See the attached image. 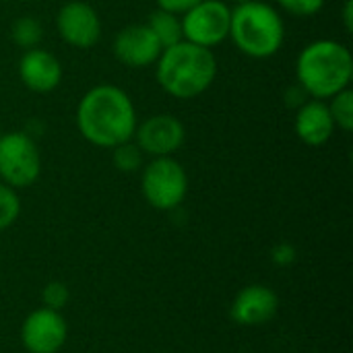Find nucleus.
<instances>
[{"label": "nucleus", "mask_w": 353, "mask_h": 353, "mask_svg": "<svg viewBox=\"0 0 353 353\" xmlns=\"http://www.w3.org/2000/svg\"><path fill=\"white\" fill-rule=\"evenodd\" d=\"M331 118L335 122V128L341 132H352L353 130V91L352 87L339 91L331 99H327Z\"/></svg>", "instance_id": "17"}, {"label": "nucleus", "mask_w": 353, "mask_h": 353, "mask_svg": "<svg viewBox=\"0 0 353 353\" xmlns=\"http://www.w3.org/2000/svg\"><path fill=\"white\" fill-rule=\"evenodd\" d=\"M21 215V199L14 188L0 182V232L10 228Z\"/></svg>", "instance_id": "19"}, {"label": "nucleus", "mask_w": 353, "mask_h": 353, "mask_svg": "<svg viewBox=\"0 0 353 353\" xmlns=\"http://www.w3.org/2000/svg\"><path fill=\"white\" fill-rule=\"evenodd\" d=\"M56 29L64 43L89 50L101 39V17L85 0H68L56 12Z\"/></svg>", "instance_id": "8"}, {"label": "nucleus", "mask_w": 353, "mask_h": 353, "mask_svg": "<svg viewBox=\"0 0 353 353\" xmlns=\"http://www.w3.org/2000/svg\"><path fill=\"white\" fill-rule=\"evenodd\" d=\"M41 174V153L31 134L12 130L0 139V180L10 188H27Z\"/></svg>", "instance_id": "6"}, {"label": "nucleus", "mask_w": 353, "mask_h": 353, "mask_svg": "<svg viewBox=\"0 0 353 353\" xmlns=\"http://www.w3.org/2000/svg\"><path fill=\"white\" fill-rule=\"evenodd\" d=\"M161 43L147 23H132L120 29L114 37L112 52L116 60L128 68H149L161 54Z\"/></svg>", "instance_id": "11"}, {"label": "nucleus", "mask_w": 353, "mask_h": 353, "mask_svg": "<svg viewBox=\"0 0 353 353\" xmlns=\"http://www.w3.org/2000/svg\"><path fill=\"white\" fill-rule=\"evenodd\" d=\"M147 27L153 31V35L157 37L161 48H170V46L184 39L182 37V19H180V14L155 8L147 19Z\"/></svg>", "instance_id": "15"}, {"label": "nucleus", "mask_w": 353, "mask_h": 353, "mask_svg": "<svg viewBox=\"0 0 353 353\" xmlns=\"http://www.w3.org/2000/svg\"><path fill=\"white\" fill-rule=\"evenodd\" d=\"M141 190L145 201L157 211H174L188 194V174L184 165L172 157H153L143 165Z\"/></svg>", "instance_id": "5"}, {"label": "nucleus", "mask_w": 353, "mask_h": 353, "mask_svg": "<svg viewBox=\"0 0 353 353\" xmlns=\"http://www.w3.org/2000/svg\"><path fill=\"white\" fill-rule=\"evenodd\" d=\"M279 308L277 294L261 283L244 288L232 302L230 316L242 327H261L275 319Z\"/></svg>", "instance_id": "12"}, {"label": "nucleus", "mask_w": 353, "mask_h": 353, "mask_svg": "<svg viewBox=\"0 0 353 353\" xmlns=\"http://www.w3.org/2000/svg\"><path fill=\"white\" fill-rule=\"evenodd\" d=\"M225 2H228V4H234V6H236V4H244V2H250V0H225Z\"/></svg>", "instance_id": "26"}, {"label": "nucleus", "mask_w": 353, "mask_h": 353, "mask_svg": "<svg viewBox=\"0 0 353 353\" xmlns=\"http://www.w3.org/2000/svg\"><path fill=\"white\" fill-rule=\"evenodd\" d=\"M353 79V56L337 39L310 41L296 60V83L310 99H331Z\"/></svg>", "instance_id": "3"}, {"label": "nucleus", "mask_w": 353, "mask_h": 353, "mask_svg": "<svg viewBox=\"0 0 353 353\" xmlns=\"http://www.w3.org/2000/svg\"><path fill=\"white\" fill-rule=\"evenodd\" d=\"M296 256H298L296 254V248L292 244H288V242H281V244L273 246V250H271V261L277 267H290V265H294Z\"/></svg>", "instance_id": "22"}, {"label": "nucleus", "mask_w": 353, "mask_h": 353, "mask_svg": "<svg viewBox=\"0 0 353 353\" xmlns=\"http://www.w3.org/2000/svg\"><path fill=\"white\" fill-rule=\"evenodd\" d=\"M0 139H2V132H0Z\"/></svg>", "instance_id": "28"}, {"label": "nucleus", "mask_w": 353, "mask_h": 353, "mask_svg": "<svg viewBox=\"0 0 353 353\" xmlns=\"http://www.w3.org/2000/svg\"><path fill=\"white\" fill-rule=\"evenodd\" d=\"M159 87L174 99H194L203 95L217 77V58L213 50L186 39L163 48L155 62Z\"/></svg>", "instance_id": "2"}, {"label": "nucleus", "mask_w": 353, "mask_h": 353, "mask_svg": "<svg viewBox=\"0 0 353 353\" xmlns=\"http://www.w3.org/2000/svg\"><path fill=\"white\" fill-rule=\"evenodd\" d=\"M275 2L288 14L302 17V19H308V17L319 14L325 8V4H327V0H275Z\"/></svg>", "instance_id": "21"}, {"label": "nucleus", "mask_w": 353, "mask_h": 353, "mask_svg": "<svg viewBox=\"0 0 353 353\" xmlns=\"http://www.w3.org/2000/svg\"><path fill=\"white\" fill-rule=\"evenodd\" d=\"M143 157L145 153L137 147L134 141H126L118 147L112 149V161H114V168L118 172H124V174H134L139 172L145 163H143Z\"/></svg>", "instance_id": "18"}, {"label": "nucleus", "mask_w": 353, "mask_h": 353, "mask_svg": "<svg viewBox=\"0 0 353 353\" xmlns=\"http://www.w3.org/2000/svg\"><path fill=\"white\" fill-rule=\"evenodd\" d=\"M296 137L308 147H323L335 134V122L331 118L329 105L323 99H306L296 110L294 120Z\"/></svg>", "instance_id": "14"}, {"label": "nucleus", "mask_w": 353, "mask_h": 353, "mask_svg": "<svg viewBox=\"0 0 353 353\" xmlns=\"http://www.w3.org/2000/svg\"><path fill=\"white\" fill-rule=\"evenodd\" d=\"M182 37L190 43L213 50L230 39L232 4L225 0H201L182 17Z\"/></svg>", "instance_id": "7"}, {"label": "nucleus", "mask_w": 353, "mask_h": 353, "mask_svg": "<svg viewBox=\"0 0 353 353\" xmlns=\"http://www.w3.org/2000/svg\"><path fill=\"white\" fill-rule=\"evenodd\" d=\"M230 39L248 58H271L281 50L285 41L283 17L273 4L265 0L236 4L232 6Z\"/></svg>", "instance_id": "4"}, {"label": "nucleus", "mask_w": 353, "mask_h": 353, "mask_svg": "<svg viewBox=\"0 0 353 353\" xmlns=\"http://www.w3.org/2000/svg\"><path fill=\"white\" fill-rule=\"evenodd\" d=\"M68 300H70V292H68V285L62 281H50L41 292L43 308H50L56 312H60L68 304Z\"/></svg>", "instance_id": "20"}, {"label": "nucleus", "mask_w": 353, "mask_h": 353, "mask_svg": "<svg viewBox=\"0 0 353 353\" xmlns=\"http://www.w3.org/2000/svg\"><path fill=\"white\" fill-rule=\"evenodd\" d=\"M0 2H8V0H0Z\"/></svg>", "instance_id": "27"}, {"label": "nucleus", "mask_w": 353, "mask_h": 353, "mask_svg": "<svg viewBox=\"0 0 353 353\" xmlns=\"http://www.w3.org/2000/svg\"><path fill=\"white\" fill-rule=\"evenodd\" d=\"M341 21H343V29H345L347 33H353V0H345V2H343Z\"/></svg>", "instance_id": "25"}, {"label": "nucleus", "mask_w": 353, "mask_h": 353, "mask_svg": "<svg viewBox=\"0 0 353 353\" xmlns=\"http://www.w3.org/2000/svg\"><path fill=\"white\" fill-rule=\"evenodd\" d=\"M201 0H155L157 8L161 10H168V12H174V14H184L188 8H192L194 4H199Z\"/></svg>", "instance_id": "23"}, {"label": "nucleus", "mask_w": 353, "mask_h": 353, "mask_svg": "<svg viewBox=\"0 0 353 353\" xmlns=\"http://www.w3.org/2000/svg\"><path fill=\"white\" fill-rule=\"evenodd\" d=\"M306 99H310V97H308V95L304 93V89H302V87H300L298 83H296L294 87H290V89L285 91V103H288V105H294L296 110H298V108H300V105H302V103H304Z\"/></svg>", "instance_id": "24"}, {"label": "nucleus", "mask_w": 353, "mask_h": 353, "mask_svg": "<svg viewBox=\"0 0 353 353\" xmlns=\"http://www.w3.org/2000/svg\"><path fill=\"white\" fill-rule=\"evenodd\" d=\"M132 141L151 157H172L186 141L182 120L172 114H153L137 124Z\"/></svg>", "instance_id": "9"}, {"label": "nucleus", "mask_w": 353, "mask_h": 353, "mask_svg": "<svg viewBox=\"0 0 353 353\" xmlns=\"http://www.w3.org/2000/svg\"><path fill=\"white\" fill-rule=\"evenodd\" d=\"M10 39L14 41V46L23 48V50H31V48H37L39 41L43 39V27L41 23L31 17V14H25V17H19L12 27H10Z\"/></svg>", "instance_id": "16"}, {"label": "nucleus", "mask_w": 353, "mask_h": 353, "mask_svg": "<svg viewBox=\"0 0 353 353\" xmlns=\"http://www.w3.org/2000/svg\"><path fill=\"white\" fill-rule=\"evenodd\" d=\"M19 79L33 93H50L62 83V64L52 52L37 46L23 52L19 60Z\"/></svg>", "instance_id": "13"}, {"label": "nucleus", "mask_w": 353, "mask_h": 353, "mask_svg": "<svg viewBox=\"0 0 353 353\" xmlns=\"http://www.w3.org/2000/svg\"><path fill=\"white\" fill-rule=\"evenodd\" d=\"M66 335L64 316L50 308L33 310L21 327V341L29 353H58L66 343Z\"/></svg>", "instance_id": "10"}, {"label": "nucleus", "mask_w": 353, "mask_h": 353, "mask_svg": "<svg viewBox=\"0 0 353 353\" xmlns=\"http://www.w3.org/2000/svg\"><path fill=\"white\" fill-rule=\"evenodd\" d=\"M139 124L132 97L118 85L99 83L83 93L77 105L81 137L99 149H114L132 141Z\"/></svg>", "instance_id": "1"}]
</instances>
